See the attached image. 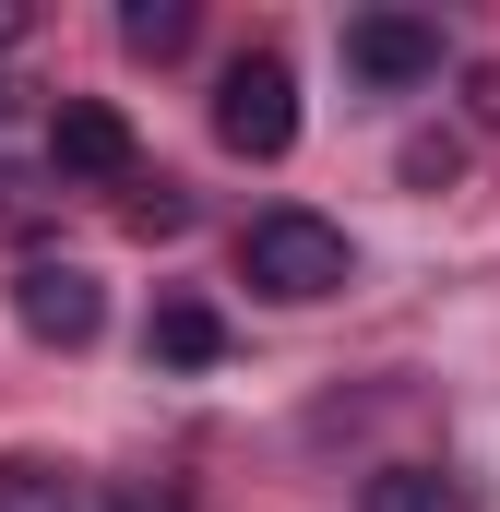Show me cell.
Masks as SVG:
<instances>
[{
  "label": "cell",
  "mask_w": 500,
  "mask_h": 512,
  "mask_svg": "<svg viewBox=\"0 0 500 512\" xmlns=\"http://www.w3.org/2000/svg\"><path fill=\"white\" fill-rule=\"evenodd\" d=\"M346 72L381 84V96L429 84V72H441V24H429V12H346Z\"/></svg>",
  "instance_id": "obj_4"
},
{
  "label": "cell",
  "mask_w": 500,
  "mask_h": 512,
  "mask_svg": "<svg viewBox=\"0 0 500 512\" xmlns=\"http://www.w3.org/2000/svg\"><path fill=\"white\" fill-rule=\"evenodd\" d=\"M239 274L262 286V298L310 310V298H334V286L358 274V251H346V227H334V215H310V203H274V215H250V227H239Z\"/></svg>",
  "instance_id": "obj_1"
},
{
  "label": "cell",
  "mask_w": 500,
  "mask_h": 512,
  "mask_svg": "<svg viewBox=\"0 0 500 512\" xmlns=\"http://www.w3.org/2000/svg\"><path fill=\"white\" fill-rule=\"evenodd\" d=\"M0 48H24V12H12V0H0Z\"/></svg>",
  "instance_id": "obj_13"
},
{
  "label": "cell",
  "mask_w": 500,
  "mask_h": 512,
  "mask_svg": "<svg viewBox=\"0 0 500 512\" xmlns=\"http://www.w3.org/2000/svg\"><path fill=\"white\" fill-rule=\"evenodd\" d=\"M108 512H155V501H108Z\"/></svg>",
  "instance_id": "obj_14"
},
{
  "label": "cell",
  "mask_w": 500,
  "mask_h": 512,
  "mask_svg": "<svg viewBox=\"0 0 500 512\" xmlns=\"http://www.w3.org/2000/svg\"><path fill=\"white\" fill-rule=\"evenodd\" d=\"M453 167H465V143H453V131H417V143H405V179H417V191H441Z\"/></svg>",
  "instance_id": "obj_10"
},
{
  "label": "cell",
  "mask_w": 500,
  "mask_h": 512,
  "mask_svg": "<svg viewBox=\"0 0 500 512\" xmlns=\"http://www.w3.org/2000/svg\"><path fill=\"white\" fill-rule=\"evenodd\" d=\"M84 489L60 477V465H36V453H0V512H72Z\"/></svg>",
  "instance_id": "obj_9"
},
{
  "label": "cell",
  "mask_w": 500,
  "mask_h": 512,
  "mask_svg": "<svg viewBox=\"0 0 500 512\" xmlns=\"http://www.w3.org/2000/svg\"><path fill=\"white\" fill-rule=\"evenodd\" d=\"M143 358H155V370H215V358H227V322H215L203 298H155V322H143Z\"/></svg>",
  "instance_id": "obj_6"
},
{
  "label": "cell",
  "mask_w": 500,
  "mask_h": 512,
  "mask_svg": "<svg viewBox=\"0 0 500 512\" xmlns=\"http://www.w3.org/2000/svg\"><path fill=\"white\" fill-rule=\"evenodd\" d=\"M131 155H143V143H131V120L108 96H60V108H48V167H60V179H131Z\"/></svg>",
  "instance_id": "obj_5"
},
{
  "label": "cell",
  "mask_w": 500,
  "mask_h": 512,
  "mask_svg": "<svg viewBox=\"0 0 500 512\" xmlns=\"http://www.w3.org/2000/svg\"><path fill=\"white\" fill-rule=\"evenodd\" d=\"M215 143H227V155H250V167H274V155L298 143V72H286L274 48L227 60V84H215Z\"/></svg>",
  "instance_id": "obj_2"
},
{
  "label": "cell",
  "mask_w": 500,
  "mask_h": 512,
  "mask_svg": "<svg viewBox=\"0 0 500 512\" xmlns=\"http://www.w3.org/2000/svg\"><path fill=\"white\" fill-rule=\"evenodd\" d=\"M131 227H143V239H179V227H191V203L155 179V191H131Z\"/></svg>",
  "instance_id": "obj_11"
},
{
  "label": "cell",
  "mask_w": 500,
  "mask_h": 512,
  "mask_svg": "<svg viewBox=\"0 0 500 512\" xmlns=\"http://www.w3.org/2000/svg\"><path fill=\"white\" fill-rule=\"evenodd\" d=\"M358 512H453V477L441 465H381L370 489H358Z\"/></svg>",
  "instance_id": "obj_7"
},
{
  "label": "cell",
  "mask_w": 500,
  "mask_h": 512,
  "mask_svg": "<svg viewBox=\"0 0 500 512\" xmlns=\"http://www.w3.org/2000/svg\"><path fill=\"white\" fill-rule=\"evenodd\" d=\"M12 322H24L36 346H96L108 286H96L84 262H24V274H12Z\"/></svg>",
  "instance_id": "obj_3"
},
{
  "label": "cell",
  "mask_w": 500,
  "mask_h": 512,
  "mask_svg": "<svg viewBox=\"0 0 500 512\" xmlns=\"http://www.w3.org/2000/svg\"><path fill=\"white\" fill-rule=\"evenodd\" d=\"M465 108H477V120L500 131V60H489V72H465Z\"/></svg>",
  "instance_id": "obj_12"
},
{
  "label": "cell",
  "mask_w": 500,
  "mask_h": 512,
  "mask_svg": "<svg viewBox=\"0 0 500 512\" xmlns=\"http://www.w3.org/2000/svg\"><path fill=\"white\" fill-rule=\"evenodd\" d=\"M120 48H131V60H179V48H191V0H131V12H120Z\"/></svg>",
  "instance_id": "obj_8"
}]
</instances>
